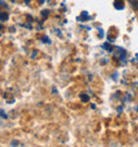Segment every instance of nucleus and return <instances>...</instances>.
<instances>
[{
    "instance_id": "nucleus-12",
    "label": "nucleus",
    "mask_w": 138,
    "mask_h": 147,
    "mask_svg": "<svg viewBox=\"0 0 138 147\" xmlns=\"http://www.w3.org/2000/svg\"><path fill=\"white\" fill-rule=\"evenodd\" d=\"M25 3H27V4H29L30 0H25Z\"/></svg>"
},
{
    "instance_id": "nucleus-2",
    "label": "nucleus",
    "mask_w": 138,
    "mask_h": 147,
    "mask_svg": "<svg viewBox=\"0 0 138 147\" xmlns=\"http://www.w3.org/2000/svg\"><path fill=\"white\" fill-rule=\"evenodd\" d=\"M81 16H82V17H78V20H81V19H82V22H84V20H89V19H90V17H86V16H88L87 12H83V13L81 14Z\"/></svg>"
},
{
    "instance_id": "nucleus-11",
    "label": "nucleus",
    "mask_w": 138,
    "mask_h": 147,
    "mask_svg": "<svg viewBox=\"0 0 138 147\" xmlns=\"http://www.w3.org/2000/svg\"><path fill=\"white\" fill-rule=\"evenodd\" d=\"M36 53H37V52H36V51H34V52H33V55H32V59H34V58H35V55H36Z\"/></svg>"
},
{
    "instance_id": "nucleus-13",
    "label": "nucleus",
    "mask_w": 138,
    "mask_h": 147,
    "mask_svg": "<svg viewBox=\"0 0 138 147\" xmlns=\"http://www.w3.org/2000/svg\"><path fill=\"white\" fill-rule=\"evenodd\" d=\"M40 3H44V0H40Z\"/></svg>"
},
{
    "instance_id": "nucleus-9",
    "label": "nucleus",
    "mask_w": 138,
    "mask_h": 147,
    "mask_svg": "<svg viewBox=\"0 0 138 147\" xmlns=\"http://www.w3.org/2000/svg\"><path fill=\"white\" fill-rule=\"evenodd\" d=\"M98 29H99V28H98ZM99 30H100V37H101V38H102V37L104 36V34H103V30H102L101 28H100V29H99Z\"/></svg>"
},
{
    "instance_id": "nucleus-14",
    "label": "nucleus",
    "mask_w": 138,
    "mask_h": 147,
    "mask_svg": "<svg viewBox=\"0 0 138 147\" xmlns=\"http://www.w3.org/2000/svg\"><path fill=\"white\" fill-rule=\"evenodd\" d=\"M137 111H138V107H137Z\"/></svg>"
},
{
    "instance_id": "nucleus-3",
    "label": "nucleus",
    "mask_w": 138,
    "mask_h": 147,
    "mask_svg": "<svg viewBox=\"0 0 138 147\" xmlns=\"http://www.w3.org/2000/svg\"><path fill=\"white\" fill-rule=\"evenodd\" d=\"M80 98L83 102H87V101H89V96L86 95V94H82V95H80Z\"/></svg>"
},
{
    "instance_id": "nucleus-1",
    "label": "nucleus",
    "mask_w": 138,
    "mask_h": 147,
    "mask_svg": "<svg viewBox=\"0 0 138 147\" xmlns=\"http://www.w3.org/2000/svg\"><path fill=\"white\" fill-rule=\"evenodd\" d=\"M114 5H115V7H116L117 10H122V9H124L123 0H115Z\"/></svg>"
},
{
    "instance_id": "nucleus-5",
    "label": "nucleus",
    "mask_w": 138,
    "mask_h": 147,
    "mask_svg": "<svg viewBox=\"0 0 138 147\" xmlns=\"http://www.w3.org/2000/svg\"><path fill=\"white\" fill-rule=\"evenodd\" d=\"M42 40L44 42V43H46V44H51V40H50V38L47 36V35H45V36H43L42 37Z\"/></svg>"
},
{
    "instance_id": "nucleus-8",
    "label": "nucleus",
    "mask_w": 138,
    "mask_h": 147,
    "mask_svg": "<svg viewBox=\"0 0 138 147\" xmlns=\"http://www.w3.org/2000/svg\"><path fill=\"white\" fill-rule=\"evenodd\" d=\"M1 116H2V118H7V115L5 113H4V111H3V109H1Z\"/></svg>"
},
{
    "instance_id": "nucleus-7",
    "label": "nucleus",
    "mask_w": 138,
    "mask_h": 147,
    "mask_svg": "<svg viewBox=\"0 0 138 147\" xmlns=\"http://www.w3.org/2000/svg\"><path fill=\"white\" fill-rule=\"evenodd\" d=\"M130 1H131L132 4H134V7L138 9V1H137V0H130Z\"/></svg>"
},
{
    "instance_id": "nucleus-10",
    "label": "nucleus",
    "mask_w": 138,
    "mask_h": 147,
    "mask_svg": "<svg viewBox=\"0 0 138 147\" xmlns=\"http://www.w3.org/2000/svg\"><path fill=\"white\" fill-rule=\"evenodd\" d=\"M11 145H12V146H17V145H19V144H17V142H16V141H13V142L11 143Z\"/></svg>"
},
{
    "instance_id": "nucleus-4",
    "label": "nucleus",
    "mask_w": 138,
    "mask_h": 147,
    "mask_svg": "<svg viewBox=\"0 0 138 147\" xmlns=\"http://www.w3.org/2000/svg\"><path fill=\"white\" fill-rule=\"evenodd\" d=\"M103 48H105V49L109 52H112V51H113V47H112V46H111V45H109V43H105V44L103 45Z\"/></svg>"
},
{
    "instance_id": "nucleus-6",
    "label": "nucleus",
    "mask_w": 138,
    "mask_h": 147,
    "mask_svg": "<svg viewBox=\"0 0 138 147\" xmlns=\"http://www.w3.org/2000/svg\"><path fill=\"white\" fill-rule=\"evenodd\" d=\"M7 14H5V13H1V22H4L5 20H7Z\"/></svg>"
}]
</instances>
